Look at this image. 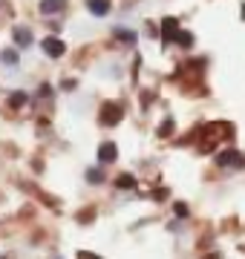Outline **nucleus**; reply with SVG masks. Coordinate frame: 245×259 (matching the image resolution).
Here are the masks:
<instances>
[{
	"label": "nucleus",
	"instance_id": "10",
	"mask_svg": "<svg viewBox=\"0 0 245 259\" xmlns=\"http://www.w3.org/2000/svg\"><path fill=\"white\" fill-rule=\"evenodd\" d=\"M26 101H29L26 93H12V95H9V107H15V110H20Z\"/></svg>",
	"mask_w": 245,
	"mask_h": 259
},
{
	"label": "nucleus",
	"instance_id": "16",
	"mask_svg": "<svg viewBox=\"0 0 245 259\" xmlns=\"http://www.w3.org/2000/svg\"><path fill=\"white\" fill-rule=\"evenodd\" d=\"M173 210H176V216H188V204L176 202V204H173Z\"/></svg>",
	"mask_w": 245,
	"mask_h": 259
},
{
	"label": "nucleus",
	"instance_id": "8",
	"mask_svg": "<svg viewBox=\"0 0 245 259\" xmlns=\"http://www.w3.org/2000/svg\"><path fill=\"white\" fill-rule=\"evenodd\" d=\"M87 9L93 12V15H107V12H110V3H107V0H90Z\"/></svg>",
	"mask_w": 245,
	"mask_h": 259
},
{
	"label": "nucleus",
	"instance_id": "14",
	"mask_svg": "<svg viewBox=\"0 0 245 259\" xmlns=\"http://www.w3.org/2000/svg\"><path fill=\"white\" fill-rule=\"evenodd\" d=\"M87 179H90L93 185H101V182H104V173H101V170H90V173H87Z\"/></svg>",
	"mask_w": 245,
	"mask_h": 259
},
{
	"label": "nucleus",
	"instance_id": "13",
	"mask_svg": "<svg viewBox=\"0 0 245 259\" xmlns=\"http://www.w3.org/2000/svg\"><path fill=\"white\" fill-rule=\"evenodd\" d=\"M115 37H118L121 44H133V40H136V35H133V32H127V29H115Z\"/></svg>",
	"mask_w": 245,
	"mask_h": 259
},
{
	"label": "nucleus",
	"instance_id": "2",
	"mask_svg": "<svg viewBox=\"0 0 245 259\" xmlns=\"http://www.w3.org/2000/svg\"><path fill=\"white\" fill-rule=\"evenodd\" d=\"M217 164L219 167H245V156L239 150H222L217 156Z\"/></svg>",
	"mask_w": 245,
	"mask_h": 259
},
{
	"label": "nucleus",
	"instance_id": "15",
	"mask_svg": "<svg viewBox=\"0 0 245 259\" xmlns=\"http://www.w3.org/2000/svg\"><path fill=\"white\" fill-rule=\"evenodd\" d=\"M170 130H173V121H165V124H161V127H159V136H170Z\"/></svg>",
	"mask_w": 245,
	"mask_h": 259
},
{
	"label": "nucleus",
	"instance_id": "6",
	"mask_svg": "<svg viewBox=\"0 0 245 259\" xmlns=\"http://www.w3.org/2000/svg\"><path fill=\"white\" fill-rule=\"evenodd\" d=\"M15 40H18V47H29L32 44V32L26 26H18L15 29Z\"/></svg>",
	"mask_w": 245,
	"mask_h": 259
},
{
	"label": "nucleus",
	"instance_id": "3",
	"mask_svg": "<svg viewBox=\"0 0 245 259\" xmlns=\"http://www.w3.org/2000/svg\"><path fill=\"white\" fill-rule=\"evenodd\" d=\"M44 52H47L49 58H61L66 52V47H64V40H61V37L49 35V37H44Z\"/></svg>",
	"mask_w": 245,
	"mask_h": 259
},
{
	"label": "nucleus",
	"instance_id": "1",
	"mask_svg": "<svg viewBox=\"0 0 245 259\" xmlns=\"http://www.w3.org/2000/svg\"><path fill=\"white\" fill-rule=\"evenodd\" d=\"M121 118H124V110L118 107V104L110 101V104H104V107H101V124H104V127H115Z\"/></svg>",
	"mask_w": 245,
	"mask_h": 259
},
{
	"label": "nucleus",
	"instance_id": "4",
	"mask_svg": "<svg viewBox=\"0 0 245 259\" xmlns=\"http://www.w3.org/2000/svg\"><path fill=\"white\" fill-rule=\"evenodd\" d=\"M115 158H118V147H115L113 141H104L101 147H98V161L101 164H113Z\"/></svg>",
	"mask_w": 245,
	"mask_h": 259
},
{
	"label": "nucleus",
	"instance_id": "5",
	"mask_svg": "<svg viewBox=\"0 0 245 259\" xmlns=\"http://www.w3.org/2000/svg\"><path fill=\"white\" fill-rule=\"evenodd\" d=\"M176 32H179V20L176 18H161V37H165V40H173Z\"/></svg>",
	"mask_w": 245,
	"mask_h": 259
},
{
	"label": "nucleus",
	"instance_id": "11",
	"mask_svg": "<svg viewBox=\"0 0 245 259\" xmlns=\"http://www.w3.org/2000/svg\"><path fill=\"white\" fill-rule=\"evenodd\" d=\"M0 58H3V64H6V66L18 64V52H15V49H3V55H0Z\"/></svg>",
	"mask_w": 245,
	"mask_h": 259
},
{
	"label": "nucleus",
	"instance_id": "7",
	"mask_svg": "<svg viewBox=\"0 0 245 259\" xmlns=\"http://www.w3.org/2000/svg\"><path fill=\"white\" fill-rule=\"evenodd\" d=\"M64 9V0H44L40 3V12L44 15H55V12H61Z\"/></svg>",
	"mask_w": 245,
	"mask_h": 259
},
{
	"label": "nucleus",
	"instance_id": "9",
	"mask_svg": "<svg viewBox=\"0 0 245 259\" xmlns=\"http://www.w3.org/2000/svg\"><path fill=\"white\" fill-rule=\"evenodd\" d=\"M115 187H121V190H130V187H136V179H133L130 173H121V176L115 179Z\"/></svg>",
	"mask_w": 245,
	"mask_h": 259
},
{
	"label": "nucleus",
	"instance_id": "12",
	"mask_svg": "<svg viewBox=\"0 0 245 259\" xmlns=\"http://www.w3.org/2000/svg\"><path fill=\"white\" fill-rule=\"evenodd\" d=\"M173 40H176L179 47H190V44H193V35H190V32H176Z\"/></svg>",
	"mask_w": 245,
	"mask_h": 259
}]
</instances>
